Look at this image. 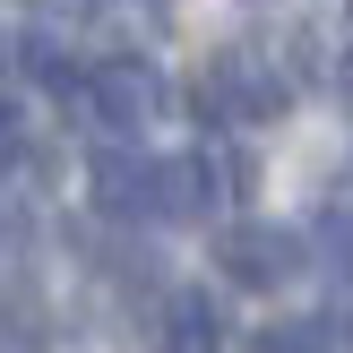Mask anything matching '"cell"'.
<instances>
[{"label":"cell","mask_w":353,"mask_h":353,"mask_svg":"<svg viewBox=\"0 0 353 353\" xmlns=\"http://www.w3.org/2000/svg\"><path fill=\"white\" fill-rule=\"evenodd\" d=\"M310 259H319L336 285H353V207H327L319 233H310Z\"/></svg>","instance_id":"obj_6"},{"label":"cell","mask_w":353,"mask_h":353,"mask_svg":"<svg viewBox=\"0 0 353 353\" xmlns=\"http://www.w3.org/2000/svg\"><path fill=\"white\" fill-rule=\"evenodd\" d=\"M86 112H95L112 138H138L155 112H164V78H155L138 52H121V61H95V69H86Z\"/></svg>","instance_id":"obj_3"},{"label":"cell","mask_w":353,"mask_h":353,"mask_svg":"<svg viewBox=\"0 0 353 353\" xmlns=\"http://www.w3.org/2000/svg\"><path fill=\"white\" fill-rule=\"evenodd\" d=\"M336 86H345V103H353V52H345V69H336Z\"/></svg>","instance_id":"obj_8"},{"label":"cell","mask_w":353,"mask_h":353,"mask_svg":"<svg viewBox=\"0 0 353 353\" xmlns=\"http://www.w3.org/2000/svg\"><path fill=\"white\" fill-rule=\"evenodd\" d=\"M216 268H224V285H241V293H285L293 276L310 268V241L293 233V224H233V233L216 241Z\"/></svg>","instance_id":"obj_2"},{"label":"cell","mask_w":353,"mask_h":353,"mask_svg":"<svg viewBox=\"0 0 353 353\" xmlns=\"http://www.w3.org/2000/svg\"><path fill=\"white\" fill-rule=\"evenodd\" d=\"M250 353H327V327H319V319H276V327H250Z\"/></svg>","instance_id":"obj_7"},{"label":"cell","mask_w":353,"mask_h":353,"mask_svg":"<svg viewBox=\"0 0 353 353\" xmlns=\"http://www.w3.org/2000/svg\"><path fill=\"white\" fill-rule=\"evenodd\" d=\"M86 190H95L103 216L147 224V216H155V155H138V147H103L95 164H86Z\"/></svg>","instance_id":"obj_4"},{"label":"cell","mask_w":353,"mask_h":353,"mask_svg":"<svg viewBox=\"0 0 353 353\" xmlns=\"http://www.w3.org/2000/svg\"><path fill=\"white\" fill-rule=\"evenodd\" d=\"M0 250H9V224H0Z\"/></svg>","instance_id":"obj_9"},{"label":"cell","mask_w":353,"mask_h":353,"mask_svg":"<svg viewBox=\"0 0 353 353\" xmlns=\"http://www.w3.org/2000/svg\"><path fill=\"white\" fill-rule=\"evenodd\" d=\"M164 353H224V319L207 293H164Z\"/></svg>","instance_id":"obj_5"},{"label":"cell","mask_w":353,"mask_h":353,"mask_svg":"<svg viewBox=\"0 0 353 353\" xmlns=\"http://www.w3.org/2000/svg\"><path fill=\"white\" fill-rule=\"evenodd\" d=\"M293 103V78L268 61V52H216L199 78V112L207 121H276Z\"/></svg>","instance_id":"obj_1"}]
</instances>
